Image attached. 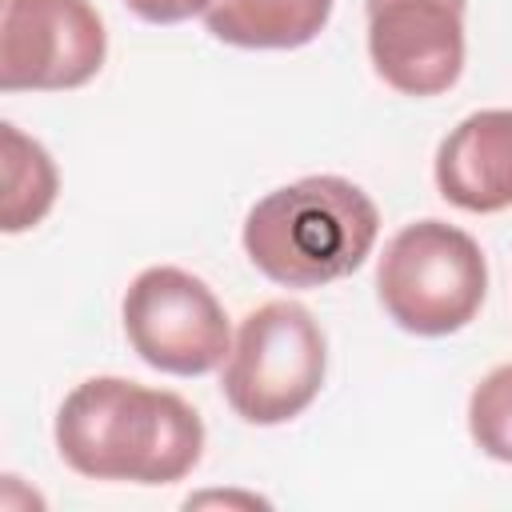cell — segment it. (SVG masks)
Here are the masks:
<instances>
[{
	"label": "cell",
	"mask_w": 512,
	"mask_h": 512,
	"mask_svg": "<svg viewBox=\"0 0 512 512\" xmlns=\"http://www.w3.org/2000/svg\"><path fill=\"white\" fill-rule=\"evenodd\" d=\"M108 56L92 0H0V88L64 92L88 84Z\"/></svg>",
	"instance_id": "6"
},
{
	"label": "cell",
	"mask_w": 512,
	"mask_h": 512,
	"mask_svg": "<svg viewBox=\"0 0 512 512\" xmlns=\"http://www.w3.org/2000/svg\"><path fill=\"white\" fill-rule=\"evenodd\" d=\"M0 168H4V200L0 228L8 236L36 228L56 204V164L40 140L24 136L16 124H0Z\"/></svg>",
	"instance_id": "10"
},
{
	"label": "cell",
	"mask_w": 512,
	"mask_h": 512,
	"mask_svg": "<svg viewBox=\"0 0 512 512\" xmlns=\"http://www.w3.org/2000/svg\"><path fill=\"white\" fill-rule=\"evenodd\" d=\"M328 340L312 312L296 300L252 308L224 360L220 392L228 408L260 428L296 420L324 388Z\"/></svg>",
	"instance_id": "4"
},
{
	"label": "cell",
	"mask_w": 512,
	"mask_h": 512,
	"mask_svg": "<svg viewBox=\"0 0 512 512\" xmlns=\"http://www.w3.org/2000/svg\"><path fill=\"white\" fill-rule=\"evenodd\" d=\"M368 56L400 96H440L464 68V0H368Z\"/></svg>",
	"instance_id": "7"
},
{
	"label": "cell",
	"mask_w": 512,
	"mask_h": 512,
	"mask_svg": "<svg viewBox=\"0 0 512 512\" xmlns=\"http://www.w3.org/2000/svg\"><path fill=\"white\" fill-rule=\"evenodd\" d=\"M436 188L464 212L512 208V108L472 112L440 140Z\"/></svg>",
	"instance_id": "8"
},
{
	"label": "cell",
	"mask_w": 512,
	"mask_h": 512,
	"mask_svg": "<svg viewBox=\"0 0 512 512\" xmlns=\"http://www.w3.org/2000/svg\"><path fill=\"white\" fill-rule=\"evenodd\" d=\"M468 432L476 448L512 464V364L492 368L468 396Z\"/></svg>",
	"instance_id": "11"
},
{
	"label": "cell",
	"mask_w": 512,
	"mask_h": 512,
	"mask_svg": "<svg viewBox=\"0 0 512 512\" xmlns=\"http://www.w3.org/2000/svg\"><path fill=\"white\" fill-rule=\"evenodd\" d=\"M380 232L372 196L344 176H304L252 204L244 252L280 288H324L352 276Z\"/></svg>",
	"instance_id": "2"
},
{
	"label": "cell",
	"mask_w": 512,
	"mask_h": 512,
	"mask_svg": "<svg viewBox=\"0 0 512 512\" xmlns=\"http://www.w3.org/2000/svg\"><path fill=\"white\" fill-rule=\"evenodd\" d=\"M336 0H208L204 28L232 48H304L312 44Z\"/></svg>",
	"instance_id": "9"
},
{
	"label": "cell",
	"mask_w": 512,
	"mask_h": 512,
	"mask_svg": "<svg viewBox=\"0 0 512 512\" xmlns=\"http://www.w3.org/2000/svg\"><path fill=\"white\" fill-rule=\"evenodd\" d=\"M56 452L88 480L172 484L200 464L204 424L176 392L92 376L56 412Z\"/></svg>",
	"instance_id": "1"
},
{
	"label": "cell",
	"mask_w": 512,
	"mask_h": 512,
	"mask_svg": "<svg viewBox=\"0 0 512 512\" xmlns=\"http://www.w3.org/2000/svg\"><path fill=\"white\" fill-rule=\"evenodd\" d=\"M140 20L148 24H180L192 16H204L208 0H124Z\"/></svg>",
	"instance_id": "12"
},
{
	"label": "cell",
	"mask_w": 512,
	"mask_h": 512,
	"mask_svg": "<svg viewBox=\"0 0 512 512\" xmlns=\"http://www.w3.org/2000/svg\"><path fill=\"white\" fill-rule=\"evenodd\" d=\"M132 352L168 376H204L232 352V328L212 288L172 264L144 268L120 304Z\"/></svg>",
	"instance_id": "5"
},
{
	"label": "cell",
	"mask_w": 512,
	"mask_h": 512,
	"mask_svg": "<svg viewBox=\"0 0 512 512\" xmlns=\"http://www.w3.org/2000/svg\"><path fill=\"white\" fill-rule=\"evenodd\" d=\"M376 292L396 328L412 336H452L472 324L488 296V260L464 228L416 220L388 240Z\"/></svg>",
	"instance_id": "3"
}]
</instances>
